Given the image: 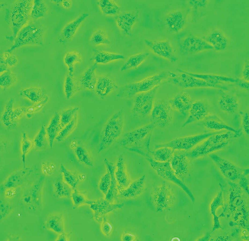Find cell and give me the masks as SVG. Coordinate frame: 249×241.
I'll return each instance as SVG.
<instances>
[{"label": "cell", "instance_id": "cell-57", "mask_svg": "<svg viewBox=\"0 0 249 241\" xmlns=\"http://www.w3.org/2000/svg\"><path fill=\"white\" fill-rule=\"evenodd\" d=\"M235 82L240 88L247 90L249 89V81L242 79L238 78L236 79Z\"/></svg>", "mask_w": 249, "mask_h": 241}, {"label": "cell", "instance_id": "cell-13", "mask_svg": "<svg viewBox=\"0 0 249 241\" xmlns=\"http://www.w3.org/2000/svg\"><path fill=\"white\" fill-rule=\"evenodd\" d=\"M210 157L226 178L231 181H234L240 178L239 170L233 163L214 153L210 154Z\"/></svg>", "mask_w": 249, "mask_h": 241}, {"label": "cell", "instance_id": "cell-41", "mask_svg": "<svg viewBox=\"0 0 249 241\" xmlns=\"http://www.w3.org/2000/svg\"><path fill=\"white\" fill-rule=\"evenodd\" d=\"M60 171L63 174L64 181L73 189H75L79 181L77 175L75 173L68 170L61 164Z\"/></svg>", "mask_w": 249, "mask_h": 241}, {"label": "cell", "instance_id": "cell-29", "mask_svg": "<svg viewBox=\"0 0 249 241\" xmlns=\"http://www.w3.org/2000/svg\"><path fill=\"white\" fill-rule=\"evenodd\" d=\"M60 118V115L58 113H55L46 129L48 139L51 149L54 140L61 130Z\"/></svg>", "mask_w": 249, "mask_h": 241}, {"label": "cell", "instance_id": "cell-11", "mask_svg": "<svg viewBox=\"0 0 249 241\" xmlns=\"http://www.w3.org/2000/svg\"><path fill=\"white\" fill-rule=\"evenodd\" d=\"M89 205L94 212V219L100 223L105 216L114 211L122 209L124 206L123 203H111L102 198L90 200Z\"/></svg>", "mask_w": 249, "mask_h": 241}, {"label": "cell", "instance_id": "cell-14", "mask_svg": "<svg viewBox=\"0 0 249 241\" xmlns=\"http://www.w3.org/2000/svg\"><path fill=\"white\" fill-rule=\"evenodd\" d=\"M89 16L88 13H83L66 24L60 32L58 38L59 42L64 44L71 40L81 25Z\"/></svg>", "mask_w": 249, "mask_h": 241}, {"label": "cell", "instance_id": "cell-53", "mask_svg": "<svg viewBox=\"0 0 249 241\" xmlns=\"http://www.w3.org/2000/svg\"><path fill=\"white\" fill-rule=\"evenodd\" d=\"M55 169L54 165L48 162H43L42 164V170L43 173L48 176L52 174Z\"/></svg>", "mask_w": 249, "mask_h": 241}, {"label": "cell", "instance_id": "cell-6", "mask_svg": "<svg viewBox=\"0 0 249 241\" xmlns=\"http://www.w3.org/2000/svg\"><path fill=\"white\" fill-rule=\"evenodd\" d=\"M33 0H18L12 5L10 14L11 26L16 36L31 19Z\"/></svg>", "mask_w": 249, "mask_h": 241}, {"label": "cell", "instance_id": "cell-21", "mask_svg": "<svg viewBox=\"0 0 249 241\" xmlns=\"http://www.w3.org/2000/svg\"><path fill=\"white\" fill-rule=\"evenodd\" d=\"M169 102L173 110L177 111L184 115L189 111L192 103L190 95L186 92L177 95L170 100Z\"/></svg>", "mask_w": 249, "mask_h": 241}, {"label": "cell", "instance_id": "cell-27", "mask_svg": "<svg viewBox=\"0 0 249 241\" xmlns=\"http://www.w3.org/2000/svg\"><path fill=\"white\" fill-rule=\"evenodd\" d=\"M104 161L107 169L110 172L111 177L110 186L104 198L111 203H114L116 200L118 198L119 192L117 188V184L115 175V166L107 159Z\"/></svg>", "mask_w": 249, "mask_h": 241}, {"label": "cell", "instance_id": "cell-44", "mask_svg": "<svg viewBox=\"0 0 249 241\" xmlns=\"http://www.w3.org/2000/svg\"><path fill=\"white\" fill-rule=\"evenodd\" d=\"M13 100L11 98L7 104L2 116V120L4 125L9 128H14L16 126V124L11 121V116L13 111Z\"/></svg>", "mask_w": 249, "mask_h": 241}, {"label": "cell", "instance_id": "cell-2", "mask_svg": "<svg viewBox=\"0 0 249 241\" xmlns=\"http://www.w3.org/2000/svg\"><path fill=\"white\" fill-rule=\"evenodd\" d=\"M124 126L123 109L112 115L105 124L101 132L98 153L111 146L122 135Z\"/></svg>", "mask_w": 249, "mask_h": 241}, {"label": "cell", "instance_id": "cell-1", "mask_svg": "<svg viewBox=\"0 0 249 241\" xmlns=\"http://www.w3.org/2000/svg\"><path fill=\"white\" fill-rule=\"evenodd\" d=\"M229 131H221L203 141L191 150L186 152L190 160L203 157L219 150L227 146L233 135Z\"/></svg>", "mask_w": 249, "mask_h": 241}, {"label": "cell", "instance_id": "cell-38", "mask_svg": "<svg viewBox=\"0 0 249 241\" xmlns=\"http://www.w3.org/2000/svg\"><path fill=\"white\" fill-rule=\"evenodd\" d=\"M47 11V7L44 1L34 0L31 11V19L35 20L43 17Z\"/></svg>", "mask_w": 249, "mask_h": 241}, {"label": "cell", "instance_id": "cell-15", "mask_svg": "<svg viewBox=\"0 0 249 241\" xmlns=\"http://www.w3.org/2000/svg\"><path fill=\"white\" fill-rule=\"evenodd\" d=\"M146 45L156 55L167 59L171 62H175L177 59L170 44L165 41L145 40Z\"/></svg>", "mask_w": 249, "mask_h": 241}, {"label": "cell", "instance_id": "cell-45", "mask_svg": "<svg viewBox=\"0 0 249 241\" xmlns=\"http://www.w3.org/2000/svg\"><path fill=\"white\" fill-rule=\"evenodd\" d=\"M79 109L78 107H73L68 109L62 113L60 118L61 130L72 121Z\"/></svg>", "mask_w": 249, "mask_h": 241}, {"label": "cell", "instance_id": "cell-26", "mask_svg": "<svg viewBox=\"0 0 249 241\" xmlns=\"http://www.w3.org/2000/svg\"><path fill=\"white\" fill-rule=\"evenodd\" d=\"M136 15L130 12H125L117 18V25L121 31L124 34L131 36V31L136 18Z\"/></svg>", "mask_w": 249, "mask_h": 241}, {"label": "cell", "instance_id": "cell-19", "mask_svg": "<svg viewBox=\"0 0 249 241\" xmlns=\"http://www.w3.org/2000/svg\"><path fill=\"white\" fill-rule=\"evenodd\" d=\"M115 175L119 193L126 188L130 181L127 173L124 158L122 155L118 158L115 166Z\"/></svg>", "mask_w": 249, "mask_h": 241}, {"label": "cell", "instance_id": "cell-36", "mask_svg": "<svg viewBox=\"0 0 249 241\" xmlns=\"http://www.w3.org/2000/svg\"><path fill=\"white\" fill-rule=\"evenodd\" d=\"M90 45L97 46L110 43V41L104 30L98 29L95 30L91 35L89 40Z\"/></svg>", "mask_w": 249, "mask_h": 241}, {"label": "cell", "instance_id": "cell-46", "mask_svg": "<svg viewBox=\"0 0 249 241\" xmlns=\"http://www.w3.org/2000/svg\"><path fill=\"white\" fill-rule=\"evenodd\" d=\"M71 197L73 203V208L74 209L83 205H89L90 201L86 195L75 188L72 191Z\"/></svg>", "mask_w": 249, "mask_h": 241}, {"label": "cell", "instance_id": "cell-5", "mask_svg": "<svg viewBox=\"0 0 249 241\" xmlns=\"http://www.w3.org/2000/svg\"><path fill=\"white\" fill-rule=\"evenodd\" d=\"M30 20L16 35L13 48L25 45L42 43L45 30L43 26Z\"/></svg>", "mask_w": 249, "mask_h": 241}, {"label": "cell", "instance_id": "cell-50", "mask_svg": "<svg viewBox=\"0 0 249 241\" xmlns=\"http://www.w3.org/2000/svg\"><path fill=\"white\" fill-rule=\"evenodd\" d=\"M101 223V229L102 233L106 236H110L113 230V226L112 224L104 217Z\"/></svg>", "mask_w": 249, "mask_h": 241}, {"label": "cell", "instance_id": "cell-51", "mask_svg": "<svg viewBox=\"0 0 249 241\" xmlns=\"http://www.w3.org/2000/svg\"><path fill=\"white\" fill-rule=\"evenodd\" d=\"M48 98L47 97L44 100L36 105L27 108H26V112L27 113L32 114L35 112L40 109L47 102Z\"/></svg>", "mask_w": 249, "mask_h": 241}, {"label": "cell", "instance_id": "cell-16", "mask_svg": "<svg viewBox=\"0 0 249 241\" xmlns=\"http://www.w3.org/2000/svg\"><path fill=\"white\" fill-rule=\"evenodd\" d=\"M184 153L176 152L169 161L170 166L177 176L181 180L187 174L190 164L189 159Z\"/></svg>", "mask_w": 249, "mask_h": 241}, {"label": "cell", "instance_id": "cell-58", "mask_svg": "<svg viewBox=\"0 0 249 241\" xmlns=\"http://www.w3.org/2000/svg\"><path fill=\"white\" fill-rule=\"evenodd\" d=\"M17 191L16 188L12 187L6 190L5 192V196L6 198H11L14 197Z\"/></svg>", "mask_w": 249, "mask_h": 241}, {"label": "cell", "instance_id": "cell-54", "mask_svg": "<svg viewBox=\"0 0 249 241\" xmlns=\"http://www.w3.org/2000/svg\"><path fill=\"white\" fill-rule=\"evenodd\" d=\"M26 113V108L20 107L17 108L14 110L11 116V121L12 122L17 121L21 117Z\"/></svg>", "mask_w": 249, "mask_h": 241}, {"label": "cell", "instance_id": "cell-35", "mask_svg": "<svg viewBox=\"0 0 249 241\" xmlns=\"http://www.w3.org/2000/svg\"><path fill=\"white\" fill-rule=\"evenodd\" d=\"M97 4L102 12L105 15H115L120 10L119 7L113 0H98Z\"/></svg>", "mask_w": 249, "mask_h": 241}, {"label": "cell", "instance_id": "cell-22", "mask_svg": "<svg viewBox=\"0 0 249 241\" xmlns=\"http://www.w3.org/2000/svg\"><path fill=\"white\" fill-rule=\"evenodd\" d=\"M117 87L116 83L112 79L107 76H103L98 77L94 90L97 96L103 98Z\"/></svg>", "mask_w": 249, "mask_h": 241}, {"label": "cell", "instance_id": "cell-55", "mask_svg": "<svg viewBox=\"0 0 249 241\" xmlns=\"http://www.w3.org/2000/svg\"><path fill=\"white\" fill-rule=\"evenodd\" d=\"M242 125L243 131L247 135H249V115L247 112L243 114L242 118Z\"/></svg>", "mask_w": 249, "mask_h": 241}, {"label": "cell", "instance_id": "cell-61", "mask_svg": "<svg viewBox=\"0 0 249 241\" xmlns=\"http://www.w3.org/2000/svg\"><path fill=\"white\" fill-rule=\"evenodd\" d=\"M60 3L64 8L69 9L72 6V1L71 0H61Z\"/></svg>", "mask_w": 249, "mask_h": 241}, {"label": "cell", "instance_id": "cell-39", "mask_svg": "<svg viewBox=\"0 0 249 241\" xmlns=\"http://www.w3.org/2000/svg\"><path fill=\"white\" fill-rule=\"evenodd\" d=\"M20 94L34 103L39 102L42 101L44 95L41 89L32 88H26L21 91Z\"/></svg>", "mask_w": 249, "mask_h": 241}, {"label": "cell", "instance_id": "cell-20", "mask_svg": "<svg viewBox=\"0 0 249 241\" xmlns=\"http://www.w3.org/2000/svg\"><path fill=\"white\" fill-rule=\"evenodd\" d=\"M97 67V64L95 63L82 73L78 80L80 89L94 90L98 79Z\"/></svg>", "mask_w": 249, "mask_h": 241}, {"label": "cell", "instance_id": "cell-37", "mask_svg": "<svg viewBox=\"0 0 249 241\" xmlns=\"http://www.w3.org/2000/svg\"><path fill=\"white\" fill-rule=\"evenodd\" d=\"M48 224L49 228L57 233L59 234L64 232V219L61 214H56L51 216Z\"/></svg>", "mask_w": 249, "mask_h": 241}, {"label": "cell", "instance_id": "cell-56", "mask_svg": "<svg viewBox=\"0 0 249 241\" xmlns=\"http://www.w3.org/2000/svg\"><path fill=\"white\" fill-rule=\"evenodd\" d=\"M138 238L134 233L129 232H125L122 234L121 239L122 241H137Z\"/></svg>", "mask_w": 249, "mask_h": 241}, {"label": "cell", "instance_id": "cell-43", "mask_svg": "<svg viewBox=\"0 0 249 241\" xmlns=\"http://www.w3.org/2000/svg\"><path fill=\"white\" fill-rule=\"evenodd\" d=\"M77 114L72 121L60 131L55 138L56 140L59 142L64 140L74 130L77 125Z\"/></svg>", "mask_w": 249, "mask_h": 241}, {"label": "cell", "instance_id": "cell-10", "mask_svg": "<svg viewBox=\"0 0 249 241\" xmlns=\"http://www.w3.org/2000/svg\"><path fill=\"white\" fill-rule=\"evenodd\" d=\"M144 156L160 177L179 186L186 191H188L185 185L175 174L170 166L169 161L163 162L155 161L152 158L148 152H146Z\"/></svg>", "mask_w": 249, "mask_h": 241}, {"label": "cell", "instance_id": "cell-42", "mask_svg": "<svg viewBox=\"0 0 249 241\" xmlns=\"http://www.w3.org/2000/svg\"><path fill=\"white\" fill-rule=\"evenodd\" d=\"M75 153L81 162L90 167L93 166V162L88 151L83 147L78 146L75 149Z\"/></svg>", "mask_w": 249, "mask_h": 241}, {"label": "cell", "instance_id": "cell-8", "mask_svg": "<svg viewBox=\"0 0 249 241\" xmlns=\"http://www.w3.org/2000/svg\"><path fill=\"white\" fill-rule=\"evenodd\" d=\"M219 132H212L177 138L166 143L157 145L155 148L166 146L175 151H189L207 138Z\"/></svg>", "mask_w": 249, "mask_h": 241}, {"label": "cell", "instance_id": "cell-4", "mask_svg": "<svg viewBox=\"0 0 249 241\" xmlns=\"http://www.w3.org/2000/svg\"><path fill=\"white\" fill-rule=\"evenodd\" d=\"M155 127L151 123L127 132L123 135L119 144L127 149L133 148H142L144 143L149 145L152 132Z\"/></svg>", "mask_w": 249, "mask_h": 241}, {"label": "cell", "instance_id": "cell-12", "mask_svg": "<svg viewBox=\"0 0 249 241\" xmlns=\"http://www.w3.org/2000/svg\"><path fill=\"white\" fill-rule=\"evenodd\" d=\"M173 79L172 81L175 85L183 89L200 88H215L226 89L227 88L220 85L209 84L203 80L200 79L184 72Z\"/></svg>", "mask_w": 249, "mask_h": 241}, {"label": "cell", "instance_id": "cell-24", "mask_svg": "<svg viewBox=\"0 0 249 241\" xmlns=\"http://www.w3.org/2000/svg\"><path fill=\"white\" fill-rule=\"evenodd\" d=\"M180 72H184L194 77L203 80L207 82L215 85H220L224 83L235 82L236 79L231 77L220 75L193 73L178 69Z\"/></svg>", "mask_w": 249, "mask_h": 241}, {"label": "cell", "instance_id": "cell-34", "mask_svg": "<svg viewBox=\"0 0 249 241\" xmlns=\"http://www.w3.org/2000/svg\"><path fill=\"white\" fill-rule=\"evenodd\" d=\"M71 187L60 178L54 184L55 196L57 198H68L71 197L72 192Z\"/></svg>", "mask_w": 249, "mask_h": 241}, {"label": "cell", "instance_id": "cell-40", "mask_svg": "<svg viewBox=\"0 0 249 241\" xmlns=\"http://www.w3.org/2000/svg\"><path fill=\"white\" fill-rule=\"evenodd\" d=\"M17 81L16 75L10 71L7 70L0 74V86L3 89L10 88L14 85Z\"/></svg>", "mask_w": 249, "mask_h": 241}, {"label": "cell", "instance_id": "cell-52", "mask_svg": "<svg viewBox=\"0 0 249 241\" xmlns=\"http://www.w3.org/2000/svg\"><path fill=\"white\" fill-rule=\"evenodd\" d=\"M3 61L4 63L9 67H13L17 63L18 60L16 56L8 53H5L4 55Z\"/></svg>", "mask_w": 249, "mask_h": 241}, {"label": "cell", "instance_id": "cell-28", "mask_svg": "<svg viewBox=\"0 0 249 241\" xmlns=\"http://www.w3.org/2000/svg\"><path fill=\"white\" fill-rule=\"evenodd\" d=\"M148 151L151 155L150 156L154 160L160 162L169 161L175 152V150L171 148L166 146L156 148L152 151H151L149 149Z\"/></svg>", "mask_w": 249, "mask_h": 241}, {"label": "cell", "instance_id": "cell-47", "mask_svg": "<svg viewBox=\"0 0 249 241\" xmlns=\"http://www.w3.org/2000/svg\"><path fill=\"white\" fill-rule=\"evenodd\" d=\"M34 142L27 136L26 133H22V138L21 145L22 161L24 168L25 167V157L27 153L32 148Z\"/></svg>", "mask_w": 249, "mask_h": 241}, {"label": "cell", "instance_id": "cell-60", "mask_svg": "<svg viewBox=\"0 0 249 241\" xmlns=\"http://www.w3.org/2000/svg\"><path fill=\"white\" fill-rule=\"evenodd\" d=\"M71 232H64L59 234L56 240L58 241H69Z\"/></svg>", "mask_w": 249, "mask_h": 241}, {"label": "cell", "instance_id": "cell-9", "mask_svg": "<svg viewBox=\"0 0 249 241\" xmlns=\"http://www.w3.org/2000/svg\"><path fill=\"white\" fill-rule=\"evenodd\" d=\"M150 116L151 123L155 128L165 127L169 126L172 120L173 109L169 102L159 101L155 102Z\"/></svg>", "mask_w": 249, "mask_h": 241}, {"label": "cell", "instance_id": "cell-59", "mask_svg": "<svg viewBox=\"0 0 249 241\" xmlns=\"http://www.w3.org/2000/svg\"><path fill=\"white\" fill-rule=\"evenodd\" d=\"M249 62H247L245 64L242 72V79L249 81Z\"/></svg>", "mask_w": 249, "mask_h": 241}, {"label": "cell", "instance_id": "cell-48", "mask_svg": "<svg viewBox=\"0 0 249 241\" xmlns=\"http://www.w3.org/2000/svg\"><path fill=\"white\" fill-rule=\"evenodd\" d=\"M111 183V177L109 171L107 169V172L101 178L98 185L100 190L105 196L107 193Z\"/></svg>", "mask_w": 249, "mask_h": 241}, {"label": "cell", "instance_id": "cell-17", "mask_svg": "<svg viewBox=\"0 0 249 241\" xmlns=\"http://www.w3.org/2000/svg\"><path fill=\"white\" fill-rule=\"evenodd\" d=\"M188 111V117L183 124V127L195 122L204 120L210 115L207 105L202 100L192 103Z\"/></svg>", "mask_w": 249, "mask_h": 241}, {"label": "cell", "instance_id": "cell-33", "mask_svg": "<svg viewBox=\"0 0 249 241\" xmlns=\"http://www.w3.org/2000/svg\"><path fill=\"white\" fill-rule=\"evenodd\" d=\"M149 55L147 53H141L130 56L121 69V71L136 68L141 64Z\"/></svg>", "mask_w": 249, "mask_h": 241}, {"label": "cell", "instance_id": "cell-18", "mask_svg": "<svg viewBox=\"0 0 249 241\" xmlns=\"http://www.w3.org/2000/svg\"><path fill=\"white\" fill-rule=\"evenodd\" d=\"M145 181L146 176L144 175L131 183L126 188L120 192L118 198L128 200L134 199L140 196L144 192Z\"/></svg>", "mask_w": 249, "mask_h": 241}, {"label": "cell", "instance_id": "cell-31", "mask_svg": "<svg viewBox=\"0 0 249 241\" xmlns=\"http://www.w3.org/2000/svg\"><path fill=\"white\" fill-rule=\"evenodd\" d=\"M124 58L122 55L104 51L96 52L93 56L95 63L105 64L113 61Z\"/></svg>", "mask_w": 249, "mask_h": 241}, {"label": "cell", "instance_id": "cell-49", "mask_svg": "<svg viewBox=\"0 0 249 241\" xmlns=\"http://www.w3.org/2000/svg\"><path fill=\"white\" fill-rule=\"evenodd\" d=\"M46 132L44 125H43L38 133L35 137L34 143L37 146L41 147L44 145Z\"/></svg>", "mask_w": 249, "mask_h": 241}, {"label": "cell", "instance_id": "cell-32", "mask_svg": "<svg viewBox=\"0 0 249 241\" xmlns=\"http://www.w3.org/2000/svg\"><path fill=\"white\" fill-rule=\"evenodd\" d=\"M82 60L81 54L77 51H71L68 52L65 54L63 57V60L64 63L68 68L69 73L73 74L75 65L80 63Z\"/></svg>", "mask_w": 249, "mask_h": 241}, {"label": "cell", "instance_id": "cell-7", "mask_svg": "<svg viewBox=\"0 0 249 241\" xmlns=\"http://www.w3.org/2000/svg\"><path fill=\"white\" fill-rule=\"evenodd\" d=\"M158 87L149 91L138 93L134 96L131 109L133 117L139 118L150 116L154 105L155 94Z\"/></svg>", "mask_w": 249, "mask_h": 241}, {"label": "cell", "instance_id": "cell-3", "mask_svg": "<svg viewBox=\"0 0 249 241\" xmlns=\"http://www.w3.org/2000/svg\"><path fill=\"white\" fill-rule=\"evenodd\" d=\"M164 72H161L146 78L140 81L124 85L120 88L117 97L131 98L138 93L149 91L158 86L166 78Z\"/></svg>", "mask_w": 249, "mask_h": 241}, {"label": "cell", "instance_id": "cell-23", "mask_svg": "<svg viewBox=\"0 0 249 241\" xmlns=\"http://www.w3.org/2000/svg\"><path fill=\"white\" fill-rule=\"evenodd\" d=\"M204 120L203 126L206 129L212 132L227 130L234 133L237 136L240 135L238 131L229 126L217 117H209V116Z\"/></svg>", "mask_w": 249, "mask_h": 241}, {"label": "cell", "instance_id": "cell-30", "mask_svg": "<svg viewBox=\"0 0 249 241\" xmlns=\"http://www.w3.org/2000/svg\"><path fill=\"white\" fill-rule=\"evenodd\" d=\"M80 89L78 80L74 77L73 74L68 73L64 82L63 90L66 98L72 97Z\"/></svg>", "mask_w": 249, "mask_h": 241}, {"label": "cell", "instance_id": "cell-25", "mask_svg": "<svg viewBox=\"0 0 249 241\" xmlns=\"http://www.w3.org/2000/svg\"><path fill=\"white\" fill-rule=\"evenodd\" d=\"M218 104L221 109L228 114H232L237 110L239 105L237 98L234 95L225 93L221 90Z\"/></svg>", "mask_w": 249, "mask_h": 241}]
</instances>
